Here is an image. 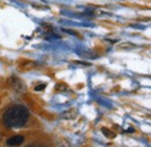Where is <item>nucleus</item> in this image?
<instances>
[{
	"label": "nucleus",
	"mask_w": 151,
	"mask_h": 147,
	"mask_svg": "<svg viewBox=\"0 0 151 147\" xmlns=\"http://www.w3.org/2000/svg\"><path fill=\"white\" fill-rule=\"evenodd\" d=\"M29 118V111L23 105H13L4 114V124L11 129H20L26 125Z\"/></svg>",
	"instance_id": "f257e3e1"
},
{
	"label": "nucleus",
	"mask_w": 151,
	"mask_h": 147,
	"mask_svg": "<svg viewBox=\"0 0 151 147\" xmlns=\"http://www.w3.org/2000/svg\"><path fill=\"white\" fill-rule=\"evenodd\" d=\"M8 83H9V85L13 88V89H15L17 91H26V84L22 82V81H20L18 77H11L9 78V81H8Z\"/></svg>",
	"instance_id": "f03ea898"
},
{
	"label": "nucleus",
	"mask_w": 151,
	"mask_h": 147,
	"mask_svg": "<svg viewBox=\"0 0 151 147\" xmlns=\"http://www.w3.org/2000/svg\"><path fill=\"white\" fill-rule=\"evenodd\" d=\"M24 141V138L22 135H14L7 140V145L9 146H19Z\"/></svg>",
	"instance_id": "7ed1b4c3"
},
{
	"label": "nucleus",
	"mask_w": 151,
	"mask_h": 147,
	"mask_svg": "<svg viewBox=\"0 0 151 147\" xmlns=\"http://www.w3.org/2000/svg\"><path fill=\"white\" fill-rule=\"evenodd\" d=\"M101 131H102V133L107 137V138H111V139H113V138H115V133H113L112 131H109L108 129H106V127H102L101 129Z\"/></svg>",
	"instance_id": "20e7f679"
},
{
	"label": "nucleus",
	"mask_w": 151,
	"mask_h": 147,
	"mask_svg": "<svg viewBox=\"0 0 151 147\" xmlns=\"http://www.w3.org/2000/svg\"><path fill=\"white\" fill-rule=\"evenodd\" d=\"M45 88V84H40V85H37L36 88H35V90L36 91H40V90H43Z\"/></svg>",
	"instance_id": "39448f33"
}]
</instances>
